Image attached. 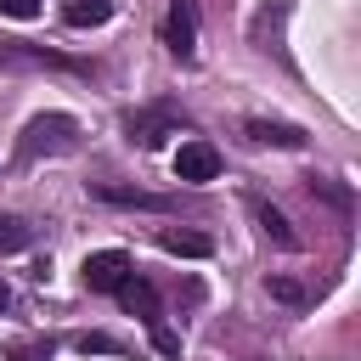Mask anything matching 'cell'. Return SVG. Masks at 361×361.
Segmentation results:
<instances>
[{"label": "cell", "instance_id": "cell-1", "mask_svg": "<svg viewBox=\"0 0 361 361\" xmlns=\"http://www.w3.org/2000/svg\"><path fill=\"white\" fill-rule=\"evenodd\" d=\"M73 147H79V118H68V113H39V118H28L23 135H17V164L62 158V152H73Z\"/></svg>", "mask_w": 361, "mask_h": 361}, {"label": "cell", "instance_id": "cell-2", "mask_svg": "<svg viewBox=\"0 0 361 361\" xmlns=\"http://www.w3.org/2000/svg\"><path fill=\"white\" fill-rule=\"evenodd\" d=\"M0 68L6 73H73V79H96L90 62L45 51V45H28V39H0Z\"/></svg>", "mask_w": 361, "mask_h": 361}, {"label": "cell", "instance_id": "cell-3", "mask_svg": "<svg viewBox=\"0 0 361 361\" xmlns=\"http://www.w3.org/2000/svg\"><path fill=\"white\" fill-rule=\"evenodd\" d=\"M164 45H169V56H180V62H192V56H197V6H192V0H169Z\"/></svg>", "mask_w": 361, "mask_h": 361}, {"label": "cell", "instance_id": "cell-4", "mask_svg": "<svg viewBox=\"0 0 361 361\" xmlns=\"http://www.w3.org/2000/svg\"><path fill=\"white\" fill-rule=\"evenodd\" d=\"M79 276H85V288H90V293H113V288L130 276V254H124V248H102V254H85Z\"/></svg>", "mask_w": 361, "mask_h": 361}, {"label": "cell", "instance_id": "cell-5", "mask_svg": "<svg viewBox=\"0 0 361 361\" xmlns=\"http://www.w3.org/2000/svg\"><path fill=\"white\" fill-rule=\"evenodd\" d=\"M186 118H175L169 107H135V113H124V135L130 141H141V147H158L164 135H175Z\"/></svg>", "mask_w": 361, "mask_h": 361}, {"label": "cell", "instance_id": "cell-6", "mask_svg": "<svg viewBox=\"0 0 361 361\" xmlns=\"http://www.w3.org/2000/svg\"><path fill=\"white\" fill-rule=\"evenodd\" d=\"M214 175H220V152H214L209 141H180V152H175V180L203 186V180H214Z\"/></svg>", "mask_w": 361, "mask_h": 361}, {"label": "cell", "instance_id": "cell-7", "mask_svg": "<svg viewBox=\"0 0 361 361\" xmlns=\"http://www.w3.org/2000/svg\"><path fill=\"white\" fill-rule=\"evenodd\" d=\"M90 197H102L113 209H152V214L175 209V197H158V192H141V186H113V180H90Z\"/></svg>", "mask_w": 361, "mask_h": 361}, {"label": "cell", "instance_id": "cell-8", "mask_svg": "<svg viewBox=\"0 0 361 361\" xmlns=\"http://www.w3.org/2000/svg\"><path fill=\"white\" fill-rule=\"evenodd\" d=\"M243 135H248V141H259V147H288V152H299V147H305V130H299V124H276V118H248V124H243Z\"/></svg>", "mask_w": 361, "mask_h": 361}, {"label": "cell", "instance_id": "cell-9", "mask_svg": "<svg viewBox=\"0 0 361 361\" xmlns=\"http://www.w3.org/2000/svg\"><path fill=\"white\" fill-rule=\"evenodd\" d=\"M113 293H118V299H124V310H135L141 322H152V316H158V288H152V282H141L135 271H130Z\"/></svg>", "mask_w": 361, "mask_h": 361}, {"label": "cell", "instance_id": "cell-10", "mask_svg": "<svg viewBox=\"0 0 361 361\" xmlns=\"http://www.w3.org/2000/svg\"><path fill=\"white\" fill-rule=\"evenodd\" d=\"M254 220H259V231L276 243V248H299V237H293V226H288V214L276 209V203H265V197H254Z\"/></svg>", "mask_w": 361, "mask_h": 361}, {"label": "cell", "instance_id": "cell-11", "mask_svg": "<svg viewBox=\"0 0 361 361\" xmlns=\"http://www.w3.org/2000/svg\"><path fill=\"white\" fill-rule=\"evenodd\" d=\"M158 248H164V254H180V259H209V254H214L209 237H197V231H169V226L158 231Z\"/></svg>", "mask_w": 361, "mask_h": 361}, {"label": "cell", "instance_id": "cell-12", "mask_svg": "<svg viewBox=\"0 0 361 361\" xmlns=\"http://www.w3.org/2000/svg\"><path fill=\"white\" fill-rule=\"evenodd\" d=\"M113 17V0H68L62 6V23L68 28H102Z\"/></svg>", "mask_w": 361, "mask_h": 361}, {"label": "cell", "instance_id": "cell-13", "mask_svg": "<svg viewBox=\"0 0 361 361\" xmlns=\"http://www.w3.org/2000/svg\"><path fill=\"white\" fill-rule=\"evenodd\" d=\"M265 293H271L276 305H288V310H305V305H310V288L293 282V276H265Z\"/></svg>", "mask_w": 361, "mask_h": 361}, {"label": "cell", "instance_id": "cell-14", "mask_svg": "<svg viewBox=\"0 0 361 361\" xmlns=\"http://www.w3.org/2000/svg\"><path fill=\"white\" fill-rule=\"evenodd\" d=\"M17 248H28V220L0 214V254H17Z\"/></svg>", "mask_w": 361, "mask_h": 361}, {"label": "cell", "instance_id": "cell-15", "mask_svg": "<svg viewBox=\"0 0 361 361\" xmlns=\"http://www.w3.org/2000/svg\"><path fill=\"white\" fill-rule=\"evenodd\" d=\"M147 333H152V344H158V355H169V361H180V333H169V327H164V316H152V322H147Z\"/></svg>", "mask_w": 361, "mask_h": 361}, {"label": "cell", "instance_id": "cell-16", "mask_svg": "<svg viewBox=\"0 0 361 361\" xmlns=\"http://www.w3.org/2000/svg\"><path fill=\"white\" fill-rule=\"evenodd\" d=\"M39 6H45V0H0V17H17V23H28V17H39Z\"/></svg>", "mask_w": 361, "mask_h": 361}, {"label": "cell", "instance_id": "cell-17", "mask_svg": "<svg viewBox=\"0 0 361 361\" xmlns=\"http://www.w3.org/2000/svg\"><path fill=\"white\" fill-rule=\"evenodd\" d=\"M79 350H102V355H118V338H107V333H85V338H79Z\"/></svg>", "mask_w": 361, "mask_h": 361}, {"label": "cell", "instance_id": "cell-18", "mask_svg": "<svg viewBox=\"0 0 361 361\" xmlns=\"http://www.w3.org/2000/svg\"><path fill=\"white\" fill-rule=\"evenodd\" d=\"M17 361H51V344L45 350H17Z\"/></svg>", "mask_w": 361, "mask_h": 361}, {"label": "cell", "instance_id": "cell-19", "mask_svg": "<svg viewBox=\"0 0 361 361\" xmlns=\"http://www.w3.org/2000/svg\"><path fill=\"white\" fill-rule=\"evenodd\" d=\"M6 305H11V293H6V282H0V310H6Z\"/></svg>", "mask_w": 361, "mask_h": 361}]
</instances>
